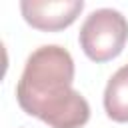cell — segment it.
<instances>
[{"label":"cell","instance_id":"cell-4","mask_svg":"<svg viewBox=\"0 0 128 128\" xmlns=\"http://www.w3.org/2000/svg\"><path fill=\"white\" fill-rule=\"evenodd\" d=\"M104 110L114 122H128V64L110 76L104 90Z\"/></svg>","mask_w":128,"mask_h":128},{"label":"cell","instance_id":"cell-2","mask_svg":"<svg viewBox=\"0 0 128 128\" xmlns=\"http://www.w3.org/2000/svg\"><path fill=\"white\" fill-rule=\"evenodd\" d=\"M80 48L94 62L116 58L128 40V22L114 8H100L86 16L80 26Z\"/></svg>","mask_w":128,"mask_h":128},{"label":"cell","instance_id":"cell-3","mask_svg":"<svg viewBox=\"0 0 128 128\" xmlns=\"http://www.w3.org/2000/svg\"><path fill=\"white\" fill-rule=\"evenodd\" d=\"M82 0H22L20 10L24 20L44 32H56L70 26L82 12Z\"/></svg>","mask_w":128,"mask_h":128},{"label":"cell","instance_id":"cell-1","mask_svg":"<svg viewBox=\"0 0 128 128\" xmlns=\"http://www.w3.org/2000/svg\"><path fill=\"white\" fill-rule=\"evenodd\" d=\"M74 60L58 44L36 48L16 84L20 108L52 128H82L90 118V104L72 88Z\"/></svg>","mask_w":128,"mask_h":128}]
</instances>
